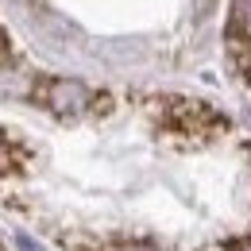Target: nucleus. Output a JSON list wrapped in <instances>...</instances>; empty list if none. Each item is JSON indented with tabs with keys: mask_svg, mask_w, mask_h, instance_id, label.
<instances>
[{
	"mask_svg": "<svg viewBox=\"0 0 251 251\" xmlns=\"http://www.w3.org/2000/svg\"><path fill=\"white\" fill-rule=\"evenodd\" d=\"M16 248H20V251H43L31 236H24V232H16Z\"/></svg>",
	"mask_w": 251,
	"mask_h": 251,
	"instance_id": "20e7f679",
	"label": "nucleus"
},
{
	"mask_svg": "<svg viewBox=\"0 0 251 251\" xmlns=\"http://www.w3.org/2000/svg\"><path fill=\"white\" fill-rule=\"evenodd\" d=\"M124 251H151V248H124Z\"/></svg>",
	"mask_w": 251,
	"mask_h": 251,
	"instance_id": "39448f33",
	"label": "nucleus"
},
{
	"mask_svg": "<svg viewBox=\"0 0 251 251\" xmlns=\"http://www.w3.org/2000/svg\"><path fill=\"white\" fill-rule=\"evenodd\" d=\"M43 100H47V108L58 112V116H77V112H85V104L93 100V93H89L81 81H74V77H54V81L43 89Z\"/></svg>",
	"mask_w": 251,
	"mask_h": 251,
	"instance_id": "f257e3e1",
	"label": "nucleus"
},
{
	"mask_svg": "<svg viewBox=\"0 0 251 251\" xmlns=\"http://www.w3.org/2000/svg\"><path fill=\"white\" fill-rule=\"evenodd\" d=\"M236 24L244 27V35H251V0H236Z\"/></svg>",
	"mask_w": 251,
	"mask_h": 251,
	"instance_id": "7ed1b4c3",
	"label": "nucleus"
},
{
	"mask_svg": "<svg viewBox=\"0 0 251 251\" xmlns=\"http://www.w3.org/2000/svg\"><path fill=\"white\" fill-rule=\"evenodd\" d=\"M24 93H27L24 74H16V70H0V97H24Z\"/></svg>",
	"mask_w": 251,
	"mask_h": 251,
	"instance_id": "f03ea898",
	"label": "nucleus"
}]
</instances>
